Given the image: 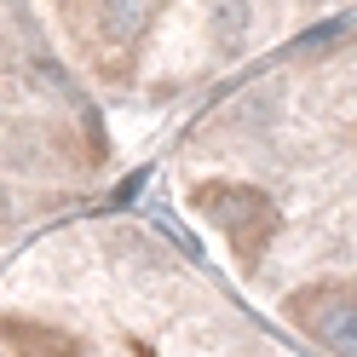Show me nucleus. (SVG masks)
<instances>
[]
</instances>
